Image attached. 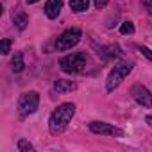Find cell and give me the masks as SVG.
Masks as SVG:
<instances>
[{"mask_svg": "<svg viewBox=\"0 0 152 152\" xmlns=\"http://www.w3.org/2000/svg\"><path fill=\"white\" fill-rule=\"evenodd\" d=\"M140 52H141L145 57H148V59L152 61V50H150V48H147V47H141V48H140Z\"/></svg>", "mask_w": 152, "mask_h": 152, "instance_id": "2e32d148", "label": "cell"}, {"mask_svg": "<svg viewBox=\"0 0 152 152\" xmlns=\"http://www.w3.org/2000/svg\"><path fill=\"white\" fill-rule=\"evenodd\" d=\"M54 90H56L57 93H68V91L75 90V84H73L72 81L59 79V81H56V84H54Z\"/></svg>", "mask_w": 152, "mask_h": 152, "instance_id": "9c48e42d", "label": "cell"}, {"mask_svg": "<svg viewBox=\"0 0 152 152\" xmlns=\"http://www.w3.org/2000/svg\"><path fill=\"white\" fill-rule=\"evenodd\" d=\"M34 147L29 143V141H25V140H20V143H18V150L20 152H29V150H32Z\"/></svg>", "mask_w": 152, "mask_h": 152, "instance_id": "5bb4252c", "label": "cell"}, {"mask_svg": "<svg viewBox=\"0 0 152 152\" xmlns=\"http://www.w3.org/2000/svg\"><path fill=\"white\" fill-rule=\"evenodd\" d=\"M132 70V64L131 63H127V61H124V63H118L113 70H111V73H109V77H107V83H106V88H107V91H113L115 88H118V84L129 75V72Z\"/></svg>", "mask_w": 152, "mask_h": 152, "instance_id": "3957f363", "label": "cell"}, {"mask_svg": "<svg viewBox=\"0 0 152 152\" xmlns=\"http://www.w3.org/2000/svg\"><path fill=\"white\" fill-rule=\"evenodd\" d=\"M9 48H11V39H2V41H0V52H2V54H7L9 52Z\"/></svg>", "mask_w": 152, "mask_h": 152, "instance_id": "9a60e30c", "label": "cell"}, {"mask_svg": "<svg viewBox=\"0 0 152 152\" xmlns=\"http://www.w3.org/2000/svg\"><path fill=\"white\" fill-rule=\"evenodd\" d=\"M107 6V0H95V7L97 9H104Z\"/></svg>", "mask_w": 152, "mask_h": 152, "instance_id": "e0dca14e", "label": "cell"}, {"mask_svg": "<svg viewBox=\"0 0 152 152\" xmlns=\"http://www.w3.org/2000/svg\"><path fill=\"white\" fill-rule=\"evenodd\" d=\"M90 131L95 134H107V136H115V134H122L120 129L113 127L111 124H104V122H91L90 124Z\"/></svg>", "mask_w": 152, "mask_h": 152, "instance_id": "52a82bcc", "label": "cell"}, {"mask_svg": "<svg viewBox=\"0 0 152 152\" xmlns=\"http://www.w3.org/2000/svg\"><path fill=\"white\" fill-rule=\"evenodd\" d=\"M79 39H81V31L79 29H66L59 38H57V41H56V47H57V50H70L72 47H75L79 43Z\"/></svg>", "mask_w": 152, "mask_h": 152, "instance_id": "5b68a950", "label": "cell"}, {"mask_svg": "<svg viewBox=\"0 0 152 152\" xmlns=\"http://www.w3.org/2000/svg\"><path fill=\"white\" fill-rule=\"evenodd\" d=\"M38 0H27V4H36Z\"/></svg>", "mask_w": 152, "mask_h": 152, "instance_id": "d6986e66", "label": "cell"}, {"mask_svg": "<svg viewBox=\"0 0 152 152\" xmlns=\"http://www.w3.org/2000/svg\"><path fill=\"white\" fill-rule=\"evenodd\" d=\"M23 66H25V63H23V54H22V52H16L15 57H13V61H11V68H13L15 73H20V72L23 70Z\"/></svg>", "mask_w": 152, "mask_h": 152, "instance_id": "30bf717a", "label": "cell"}, {"mask_svg": "<svg viewBox=\"0 0 152 152\" xmlns=\"http://www.w3.org/2000/svg\"><path fill=\"white\" fill-rule=\"evenodd\" d=\"M63 7V0H47V6H45V13L50 20L57 18Z\"/></svg>", "mask_w": 152, "mask_h": 152, "instance_id": "ba28073f", "label": "cell"}, {"mask_svg": "<svg viewBox=\"0 0 152 152\" xmlns=\"http://www.w3.org/2000/svg\"><path fill=\"white\" fill-rule=\"evenodd\" d=\"M13 22L16 23V27H18L20 31H23L29 20H27V15H25V13H22V11H15V13H13Z\"/></svg>", "mask_w": 152, "mask_h": 152, "instance_id": "8fae6325", "label": "cell"}, {"mask_svg": "<svg viewBox=\"0 0 152 152\" xmlns=\"http://www.w3.org/2000/svg\"><path fill=\"white\" fill-rule=\"evenodd\" d=\"M88 4H90V0H70V7L72 11L75 13H83L88 9Z\"/></svg>", "mask_w": 152, "mask_h": 152, "instance_id": "7c38bea8", "label": "cell"}, {"mask_svg": "<svg viewBox=\"0 0 152 152\" xmlns=\"http://www.w3.org/2000/svg\"><path fill=\"white\" fill-rule=\"evenodd\" d=\"M120 32H122V34H132V32H134V25H132L131 22H124V23L120 25Z\"/></svg>", "mask_w": 152, "mask_h": 152, "instance_id": "4fadbf2b", "label": "cell"}, {"mask_svg": "<svg viewBox=\"0 0 152 152\" xmlns=\"http://www.w3.org/2000/svg\"><path fill=\"white\" fill-rule=\"evenodd\" d=\"M132 95H134V100L143 106V107H152V95L147 88L143 86H134L132 88Z\"/></svg>", "mask_w": 152, "mask_h": 152, "instance_id": "8992f818", "label": "cell"}, {"mask_svg": "<svg viewBox=\"0 0 152 152\" xmlns=\"http://www.w3.org/2000/svg\"><path fill=\"white\" fill-rule=\"evenodd\" d=\"M73 115H75V106H73V104L66 102V104L57 106V109L52 113L50 122H48L50 132H52V134H59V132H63V131L68 127V124H70V120H72Z\"/></svg>", "mask_w": 152, "mask_h": 152, "instance_id": "6da1fadb", "label": "cell"}, {"mask_svg": "<svg viewBox=\"0 0 152 152\" xmlns=\"http://www.w3.org/2000/svg\"><path fill=\"white\" fill-rule=\"evenodd\" d=\"M39 106V95L36 91H27L20 97L18 100V111L22 116H27V115H32Z\"/></svg>", "mask_w": 152, "mask_h": 152, "instance_id": "277c9868", "label": "cell"}, {"mask_svg": "<svg viewBox=\"0 0 152 152\" xmlns=\"http://www.w3.org/2000/svg\"><path fill=\"white\" fill-rule=\"evenodd\" d=\"M145 4H147V6H150V0H145Z\"/></svg>", "mask_w": 152, "mask_h": 152, "instance_id": "ffe728a7", "label": "cell"}, {"mask_svg": "<svg viewBox=\"0 0 152 152\" xmlns=\"http://www.w3.org/2000/svg\"><path fill=\"white\" fill-rule=\"evenodd\" d=\"M86 61H88V57H86L84 52H73V54L63 57L59 61V66L66 73H77V72H83L84 70Z\"/></svg>", "mask_w": 152, "mask_h": 152, "instance_id": "7a4b0ae2", "label": "cell"}, {"mask_svg": "<svg viewBox=\"0 0 152 152\" xmlns=\"http://www.w3.org/2000/svg\"><path fill=\"white\" fill-rule=\"evenodd\" d=\"M147 124H150V127H152V116H147Z\"/></svg>", "mask_w": 152, "mask_h": 152, "instance_id": "ac0fdd59", "label": "cell"}]
</instances>
